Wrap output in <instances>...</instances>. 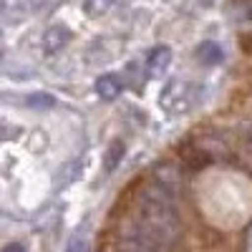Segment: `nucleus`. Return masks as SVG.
<instances>
[{
  "label": "nucleus",
  "instance_id": "obj_5",
  "mask_svg": "<svg viewBox=\"0 0 252 252\" xmlns=\"http://www.w3.org/2000/svg\"><path fill=\"white\" fill-rule=\"evenodd\" d=\"M121 89H124V83H121V78L114 76V73L98 76V81H96V94H98L103 101H114V98L121 94Z\"/></svg>",
  "mask_w": 252,
  "mask_h": 252
},
{
  "label": "nucleus",
  "instance_id": "obj_11",
  "mask_svg": "<svg viewBox=\"0 0 252 252\" xmlns=\"http://www.w3.org/2000/svg\"><path fill=\"white\" fill-rule=\"evenodd\" d=\"M83 247H86V245H83V240H81V237H73V240L68 242L66 252H83Z\"/></svg>",
  "mask_w": 252,
  "mask_h": 252
},
{
  "label": "nucleus",
  "instance_id": "obj_8",
  "mask_svg": "<svg viewBox=\"0 0 252 252\" xmlns=\"http://www.w3.org/2000/svg\"><path fill=\"white\" fill-rule=\"evenodd\" d=\"M68 38H71V33H68L66 28H51V31L46 33V51H48V53H53V51L63 48Z\"/></svg>",
  "mask_w": 252,
  "mask_h": 252
},
{
  "label": "nucleus",
  "instance_id": "obj_10",
  "mask_svg": "<svg viewBox=\"0 0 252 252\" xmlns=\"http://www.w3.org/2000/svg\"><path fill=\"white\" fill-rule=\"evenodd\" d=\"M114 0H83V8H86V13L91 15H101V13H106L111 8Z\"/></svg>",
  "mask_w": 252,
  "mask_h": 252
},
{
  "label": "nucleus",
  "instance_id": "obj_7",
  "mask_svg": "<svg viewBox=\"0 0 252 252\" xmlns=\"http://www.w3.org/2000/svg\"><path fill=\"white\" fill-rule=\"evenodd\" d=\"M124 152H126V146H124V141H111V146L106 149V157H103V169L106 172H114L116 166L121 164V159H124Z\"/></svg>",
  "mask_w": 252,
  "mask_h": 252
},
{
  "label": "nucleus",
  "instance_id": "obj_4",
  "mask_svg": "<svg viewBox=\"0 0 252 252\" xmlns=\"http://www.w3.org/2000/svg\"><path fill=\"white\" fill-rule=\"evenodd\" d=\"M169 63H172V51L166 48V46H159L149 53V61H146V71H149L152 78H159L166 68H169Z\"/></svg>",
  "mask_w": 252,
  "mask_h": 252
},
{
  "label": "nucleus",
  "instance_id": "obj_6",
  "mask_svg": "<svg viewBox=\"0 0 252 252\" xmlns=\"http://www.w3.org/2000/svg\"><path fill=\"white\" fill-rule=\"evenodd\" d=\"M197 61L204 63V66H217V63L222 61V48L217 43H212V40H204V43L197 46Z\"/></svg>",
  "mask_w": 252,
  "mask_h": 252
},
{
  "label": "nucleus",
  "instance_id": "obj_2",
  "mask_svg": "<svg viewBox=\"0 0 252 252\" xmlns=\"http://www.w3.org/2000/svg\"><path fill=\"white\" fill-rule=\"evenodd\" d=\"M194 98H197V89L192 86V83H169V86L164 89L161 94V103H164V109H169L174 114L179 111H189L194 106Z\"/></svg>",
  "mask_w": 252,
  "mask_h": 252
},
{
  "label": "nucleus",
  "instance_id": "obj_13",
  "mask_svg": "<svg viewBox=\"0 0 252 252\" xmlns=\"http://www.w3.org/2000/svg\"><path fill=\"white\" fill-rule=\"evenodd\" d=\"M202 3H204V5H212V0H202Z\"/></svg>",
  "mask_w": 252,
  "mask_h": 252
},
{
  "label": "nucleus",
  "instance_id": "obj_3",
  "mask_svg": "<svg viewBox=\"0 0 252 252\" xmlns=\"http://www.w3.org/2000/svg\"><path fill=\"white\" fill-rule=\"evenodd\" d=\"M116 252H159V250L139 232L131 220H126V224L121 227V232H119Z\"/></svg>",
  "mask_w": 252,
  "mask_h": 252
},
{
  "label": "nucleus",
  "instance_id": "obj_9",
  "mask_svg": "<svg viewBox=\"0 0 252 252\" xmlns=\"http://www.w3.org/2000/svg\"><path fill=\"white\" fill-rule=\"evenodd\" d=\"M53 103H56V98L48 96V94H33V96H28V106L31 109H53Z\"/></svg>",
  "mask_w": 252,
  "mask_h": 252
},
{
  "label": "nucleus",
  "instance_id": "obj_1",
  "mask_svg": "<svg viewBox=\"0 0 252 252\" xmlns=\"http://www.w3.org/2000/svg\"><path fill=\"white\" fill-rule=\"evenodd\" d=\"M134 227L159 252H174L182 240V220L177 212V192L161 182H149L139 189L136 209L129 217Z\"/></svg>",
  "mask_w": 252,
  "mask_h": 252
},
{
  "label": "nucleus",
  "instance_id": "obj_12",
  "mask_svg": "<svg viewBox=\"0 0 252 252\" xmlns=\"http://www.w3.org/2000/svg\"><path fill=\"white\" fill-rule=\"evenodd\" d=\"M0 252H26V247L20 245V242H10V245H5Z\"/></svg>",
  "mask_w": 252,
  "mask_h": 252
}]
</instances>
